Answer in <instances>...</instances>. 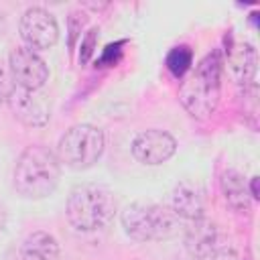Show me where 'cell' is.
<instances>
[{"label": "cell", "instance_id": "ac0fdd59", "mask_svg": "<svg viewBox=\"0 0 260 260\" xmlns=\"http://www.w3.org/2000/svg\"><path fill=\"white\" fill-rule=\"evenodd\" d=\"M12 89H14V81L10 77V71L0 63V102H6Z\"/></svg>", "mask_w": 260, "mask_h": 260}, {"label": "cell", "instance_id": "4fadbf2b", "mask_svg": "<svg viewBox=\"0 0 260 260\" xmlns=\"http://www.w3.org/2000/svg\"><path fill=\"white\" fill-rule=\"evenodd\" d=\"M219 185H221V195H223L230 209H234L238 213L250 211L252 197H250V191H248V183L244 181V175H240L234 169H228V171L221 173Z\"/></svg>", "mask_w": 260, "mask_h": 260}, {"label": "cell", "instance_id": "8992f818", "mask_svg": "<svg viewBox=\"0 0 260 260\" xmlns=\"http://www.w3.org/2000/svg\"><path fill=\"white\" fill-rule=\"evenodd\" d=\"M20 37L28 49L47 51L59 39L57 18L49 10H45L41 6H32L20 18Z\"/></svg>", "mask_w": 260, "mask_h": 260}, {"label": "cell", "instance_id": "e0dca14e", "mask_svg": "<svg viewBox=\"0 0 260 260\" xmlns=\"http://www.w3.org/2000/svg\"><path fill=\"white\" fill-rule=\"evenodd\" d=\"M67 24H69V47L73 49V47H75V39L79 37L81 28H83V24H85V16L79 14V12H71Z\"/></svg>", "mask_w": 260, "mask_h": 260}, {"label": "cell", "instance_id": "7c38bea8", "mask_svg": "<svg viewBox=\"0 0 260 260\" xmlns=\"http://www.w3.org/2000/svg\"><path fill=\"white\" fill-rule=\"evenodd\" d=\"M228 71L232 75V79L244 87L252 85V79L256 75V65H258V55L256 49L248 43L232 49L228 53Z\"/></svg>", "mask_w": 260, "mask_h": 260}, {"label": "cell", "instance_id": "30bf717a", "mask_svg": "<svg viewBox=\"0 0 260 260\" xmlns=\"http://www.w3.org/2000/svg\"><path fill=\"white\" fill-rule=\"evenodd\" d=\"M217 242H219L217 225L205 215L191 221V225L185 232V246L193 258H209L217 250Z\"/></svg>", "mask_w": 260, "mask_h": 260}, {"label": "cell", "instance_id": "d6986e66", "mask_svg": "<svg viewBox=\"0 0 260 260\" xmlns=\"http://www.w3.org/2000/svg\"><path fill=\"white\" fill-rule=\"evenodd\" d=\"M124 45V41L122 43H116V45H108L106 47V51H104V55H102V59H100V63L102 65H114L116 63V59H118V55H120V47Z\"/></svg>", "mask_w": 260, "mask_h": 260}, {"label": "cell", "instance_id": "2e32d148", "mask_svg": "<svg viewBox=\"0 0 260 260\" xmlns=\"http://www.w3.org/2000/svg\"><path fill=\"white\" fill-rule=\"evenodd\" d=\"M98 32H100L98 28H89L87 35L81 39V45H79V63L81 65L89 63V59L95 51V45H98Z\"/></svg>", "mask_w": 260, "mask_h": 260}, {"label": "cell", "instance_id": "ffe728a7", "mask_svg": "<svg viewBox=\"0 0 260 260\" xmlns=\"http://www.w3.org/2000/svg\"><path fill=\"white\" fill-rule=\"evenodd\" d=\"M209 260H240V258H238L236 250H232V248H217L209 256Z\"/></svg>", "mask_w": 260, "mask_h": 260}, {"label": "cell", "instance_id": "9a60e30c", "mask_svg": "<svg viewBox=\"0 0 260 260\" xmlns=\"http://www.w3.org/2000/svg\"><path fill=\"white\" fill-rule=\"evenodd\" d=\"M193 65V51L187 45H179L173 47L167 55V69L175 75V77H183Z\"/></svg>", "mask_w": 260, "mask_h": 260}, {"label": "cell", "instance_id": "7402d4cb", "mask_svg": "<svg viewBox=\"0 0 260 260\" xmlns=\"http://www.w3.org/2000/svg\"><path fill=\"white\" fill-rule=\"evenodd\" d=\"M2 32H4V18H2V14H0V37H2Z\"/></svg>", "mask_w": 260, "mask_h": 260}, {"label": "cell", "instance_id": "9c48e42d", "mask_svg": "<svg viewBox=\"0 0 260 260\" xmlns=\"http://www.w3.org/2000/svg\"><path fill=\"white\" fill-rule=\"evenodd\" d=\"M10 112L14 114V118L28 126V128H41L49 122V106L47 102L32 89H24V87H16L10 91L8 100H6Z\"/></svg>", "mask_w": 260, "mask_h": 260}, {"label": "cell", "instance_id": "44dd1931", "mask_svg": "<svg viewBox=\"0 0 260 260\" xmlns=\"http://www.w3.org/2000/svg\"><path fill=\"white\" fill-rule=\"evenodd\" d=\"M248 191H250V197H252V199H258V197H260V187H258V177H252V179H250V185H248Z\"/></svg>", "mask_w": 260, "mask_h": 260}, {"label": "cell", "instance_id": "3957f363", "mask_svg": "<svg viewBox=\"0 0 260 260\" xmlns=\"http://www.w3.org/2000/svg\"><path fill=\"white\" fill-rule=\"evenodd\" d=\"M69 223L79 232H95L108 225L116 213L114 193L98 183H81L71 189L65 205Z\"/></svg>", "mask_w": 260, "mask_h": 260}, {"label": "cell", "instance_id": "6da1fadb", "mask_svg": "<svg viewBox=\"0 0 260 260\" xmlns=\"http://www.w3.org/2000/svg\"><path fill=\"white\" fill-rule=\"evenodd\" d=\"M61 179V162L57 154L43 146H26L14 165V189L24 199L49 197Z\"/></svg>", "mask_w": 260, "mask_h": 260}, {"label": "cell", "instance_id": "ba28073f", "mask_svg": "<svg viewBox=\"0 0 260 260\" xmlns=\"http://www.w3.org/2000/svg\"><path fill=\"white\" fill-rule=\"evenodd\" d=\"M130 148H132V154L138 162L154 167V165L167 162L175 154L177 140L165 130L150 128V130H144V132L136 134Z\"/></svg>", "mask_w": 260, "mask_h": 260}, {"label": "cell", "instance_id": "8fae6325", "mask_svg": "<svg viewBox=\"0 0 260 260\" xmlns=\"http://www.w3.org/2000/svg\"><path fill=\"white\" fill-rule=\"evenodd\" d=\"M171 209L179 219L195 221V219L203 217V211H205L203 191L191 181L177 183L173 189V195H171Z\"/></svg>", "mask_w": 260, "mask_h": 260}, {"label": "cell", "instance_id": "7a4b0ae2", "mask_svg": "<svg viewBox=\"0 0 260 260\" xmlns=\"http://www.w3.org/2000/svg\"><path fill=\"white\" fill-rule=\"evenodd\" d=\"M221 69L223 61L219 51H211L197 63V67L181 83V104L193 118L205 120L215 112L221 91Z\"/></svg>", "mask_w": 260, "mask_h": 260}, {"label": "cell", "instance_id": "5bb4252c", "mask_svg": "<svg viewBox=\"0 0 260 260\" xmlns=\"http://www.w3.org/2000/svg\"><path fill=\"white\" fill-rule=\"evenodd\" d=\"M20 260H59L61 248L49 232H32L18 248Z\"/></svg>", "mask_w": 260, "mask_h": 260}, {"label": "cell", "instance_id": "277c9868", "mask_svg": "<svg viewBox=\"0 0 260 260\" xmlns=\"http://www.w3.org/2000/svg\"><path fill=\"white\" fill-rule=\"evenodd\" d=\"M126 236L136 242L150 240H169L179 232L181 219L173 213L171 207L158 203L136 201L128 205L120 215Z\"/></svg>", "mask_w": 260, "mask_h": 260}, {"label": "cell", "instance_id": "5b68a950", "mask_svg": "<svg viewBox=\"0 0 260 260\" xmlns=\"http://www.w3.org/2000/svg\"><path fill=\"white\" fill-rule=\"evenodd\" d=\"M106 146L104 132L93 124L71 126L57 144V158L73 171H85L93 167Z\"/></svg>", "mask_w": 260, "mask_h": 260}, {"label": "cell", "instance_id": "52a82bcc", "mask_svg": "<svg viewBox=\"0 0 260 260\" xmlns=\"http://www.w3.org/2000/svg\"><path fill=\"white\" fill-rule=\"evenodd\" d=\"M8 71L16 87L41 89L49 79V67L37 51L28 47H16L8 57Z\"/></svg>", "mask_w": 260, "mask_h": 260}]
</instances>
